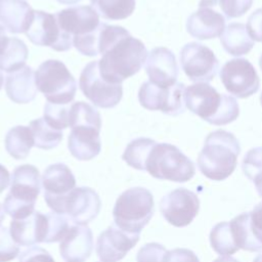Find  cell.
I'll use <instances>...</instances> for the list:
<instances>
[{
	"mask_svg": "<svg viewBox=\"0 0 262 262\" xmlns=\"http://www.w3.org/2000/svg\"><path fill=\"white\" fill-rule=\"evenodd\" d=\"M184 104L188 111L216 126L227 125L239 115L238 103L234 97L220 94L213 86L204 82L185 88Z\"/></svg>",
	"mask_w": 262,
	"mask_h": 262,
	"instance_id": "6da1fadb",
	"label": "cell"
},
{
	"mask_svg": "<svg viewBox=\"0 0 262 262\" xmlns=\"http://www.w3.org/2000/svg\"><path fill=\"white\" fill-rule=\"evenodd\" d=\"M239 152V142L231 132L215 130L205 139L198 157V167L207 178L214 181L224 180L235 170Z\"/></svg>",
	"mask_w": 262,
	"mask_h": 262,
	"instance_id": "7a4b0ae2",
	"label": "cell"
},
{
	"mask_svg": "<svg viewBox=\"0 0 262 262\" xmlns=\"http://www.w3.org/2000/svg\"><path fill=\"white\" fill-rule=\"evenodd\" d=\"M145 45L131 35L113 44L98 60L100 76L110 83L122 84L132 77L146 61Z\"/></svg>",
	"mask_w": 262,
	"mask_h": 262,
	"instance_id": "3957f363",
	"label": "cell"
},
{
	"mask_svg": "<svg viewBox=\"0 0 262 262\" xmlns=\"http://www.w3.org/2000/svg\"><path fill=\"white\" fill-rule=\"evenodd\" d=\"M40 180L39 170L35 166H17L11 174L9 192L4 199V212L12 219H23L34 213L40 193Z\"/></svg>",
	"mask_w": 262,
	"mask_h": 262,
	"instance_id": "277c9868",
	"label": "cell"
},
{
	"mask_svg": "<svg viewBox=\"0 0 262 262\" xmlns=\"http://www.w3.org/2000/svg\"><path fill=\"white\" fill-rule=\"evenodd\" d=\"M155 212L151 192L144 187H132L123 191L116 201L113 218L115 225L129 233L140 234Z\"/></svg>",
	"mask_w": 262,
	"mask_h": 262,
	"instance_id": "5b68a950",
	"label": "cell"
},
{
	"mask_svg": "<svg viewBox=\"0 0 262 262\" xmlns=\"http://www.w3.org/2000/svg\"><path fill=\"white\" fill-rule=\"evenodd\" d=\"M145 171L157 179L186 182L194 176L195 167L177 146L156 143L147 157Z\"/></svg>",
	"mask_w": 262,
	"mask_h": 262,
	"instance_id": "8992f818",
	"label": "cell"
},
{
	"mask_svg": "<svg viewBox=\"0 0 262 262\" xmlns=\"http://www.w3.org/2000/svg\"><path fill=\"white\" fill-rule=\"evenodd\" d=\"M37 89L48 102L68 104L77 91V83L66 64L57 59L43 61L35 73Z\"/></svg>",
	"mask_w": 262,
	"mask_h": 262,
	"instance_id": "52a82bcc",
	"label": "cell"
},
{
	"mask_svg": "<svg viewBox=\"0 0 262 262\" xmlns=\"http://www.w3.org/2000/svg\"><path fill=\"white\" fill-rule=\"evenodd\" d=\"M79 86L84 96L95 106L111 108L116 106L122 99V84L106 82L99 73L98 60L89 62L82 71Z\"/></svg>",
	"mask_w": 262,
	"mask_h": 262,
	"instance_id": "ba28073f",
	"label": "cell"
},
{
	"mask_svg": "<svg viewBox=\"0 0 262 262\" xmlns=\"http://www.w3.org/2000/svg\"><path fill=\"white\" fill-rule=\"evenodd\" d=\"M179 57L183 72L190 81L195 83L212 81L219 70V61L214 52L201 43L185 44Z\"/></svg>",
	"mask_w": 262,
	"mask_h": 262,
	"instance_id": "9c48e42d",
	"label": "cell"
},
{
	"mask_svg": "<svg viewBox=\"0 0 262 262\" xmlns=\"http://www.w3.org/2000/svg\"><path fill=\"white\" fill-rule=\"evenodd\" d=\"M220 80L225 89L237 98H247L256 93L260 79L254 66L246 58H232L220 70Z\"/></svg>",
	"mask_w": 262,
	"mask_h": 262,
	"instance_id": "30bf717a",
	"label": "cell"
},
{
	"mask_svg": "<svg viewBox=\"0 0 262 262\" xmlns=\"http://www.w3.org/2000/svg\"><path fill=\"white\" fill-rule=\"evenodd\" d=\"M183 83L163 88L152 83L144 82L138 91L140 104L149 111H161L170 116H177L184 112V91Z\"/></svg>",
	"mask_w": 262,
	"mask_h": 262,
	"instance_id": "8fae6325",
	"label": "cell"
},
{
	"mask_svg": "<svg viewBox=\"0 0 262 262\" xmlns=\"http://www.w3.org/2000/svg\"><path fill=\"white\" fill-rule=\"evenodd\" d=\"M37 46H48L55 51H67L73 46V37L61 31L54 14L34 10L32 23L25 33Z\"/></svg>",
	"mask_w": 262,
	"mask_h": 262,
	"instance_id": "7c38bea8",
	"label": "cell"
},
{
	"mask_svg": "<svg viewBox=\"0 0 262 262\" xmlns=\"http://www.w3.org/2000/svg\"><path fill=\"white\" fill-rule=\"evenodd\" d=\"M101 208L98 193L90 187H75L60 202L57 213L66 215L73 224L87 225L94 220Z\"/></svg>",
	"mask_w": 262,
	"mask_h": 262,
	"instance_id": "4fadbf2b",
	"label": "cell"
},
{
	"mask_svg": "<svg viewBox=\"0 0 262 262\" xmlns=\"http://www.w3.org/2000/svg\"><path fill=\"white\" fill-rule=\"evenodd\" d=\"M200 209L198 195L186 188H176L160 202V211L170 224L176 227H184L191 223Z\"/></svg>",
	"mask_w": 262,
	"mask_h": 262,
	"instance_id": "5bb4252c",
	"label": "cell"
},
{
	"mask_svg": "<svg viewBox=\"0 0 262 262\" xmlns=\"http://www.w3.org/2000/svg\"><path fill=\"white\" fill-rule=\"evenodd\" d=\"M229 225L238 249L249 252L262 250V202L251 212L235 216Z\"/></svg>",
	"mask_w": 262,
	"mask_h": 262,
	"instance_id": "9a60e30c",
	"label": "cell"
},
{
	"mask_svg": "<svg viewBox=\"0 0 262 262\" xmlns=\"http://www.w3.org/2000/svg\"><path fill=\"white\" fill-rule=\"evenodd\" d=\"M218 0H202L199 9L187 18L188 34L199 40H208L220 37L225 29L224 16L213 7Z\"/></svg>",
	"mask_w": 262,
	"mask_h": 262,
	"instance_id": "2e32d148",
	"label": "cell"
},
{
	"mask_svg": "<svg viewBox=\"0 0 262 262\" xmlns=\"http://www.w3.org/2000/svg\"><path fill=\"white\" fill-rule=\"evenodd\" d=\"M44 200L52 212L57 213L61 200L76 186V178L63 163L49 165L42 175Z\"/></svg>",
	"mask_w": 262,
	"mask_h": 262,
	"instance_id": "e0dca14e",
	"label": "cell"
},
{
	"mask_svg": "<svg viewBox=\"0 0 262 262\" xmlns=\"http://www.w3.org/2000/svg\"><path fill=\"white\" fill-rule=\"evenodd\" d=\"M139 237L138 233H129L116 225H111L98 235L96 254L100 262H118L135 247Z\"/></svg>",
	"mask_w": 262,
	"mask_h": 262,
	"instance_id": "ac0fdd59",
	"label": "cell"
},
{
	"mask_svg": "<svg viewBox=\"0 0 262 262\" xmlns=\"http://www.w3.org/2000/svg\"><path fill=\"white\" fill-rule=\"evenodd\" d=\"M145 71L149 82L159 87L168 88L177 83L178 64L176 57L166 47H156L149 52Z\"/></svg>",
	"mask_w": 262,
	"mask_h": 262,
	"instance_id": "d6986e66",
	"label": "cell"
},
{
	"mask_svg": "<svg viewBox=\"0 0 262 262\" xmlns=\"http://www.w3.org/2000/svg\"><path fill=\"white\" fill-rule=\"evenodd\" d=\"M49 221L47 214L34 211L23 219H13L9 231L13 241L21 247H29L39 243H46L48 237Z\"/></svg>",
	"mask_w": 262,
	"mask_h": 262,
	"instance_id": "ffe728a7",
	"label": "cell"
},
{
	"mask_svg": "<svg viewBox=\"0 0 262 262\" xmlns=\"http://www.w3.org/2000/svg\"><path fill=\"white\" fill-rule=\"evenodd\" d=\"M92 250L93 235L87 225L72 224L59 244V253L66 262H85Z\"/></svg>",
	"mask_w": 262,
	"mask_h": 262,
	"instance_id": "44dd1931",
	"label": "cell"
},
{
	"mask_svg": "<svg viewBox=\"0 0 262 262\" xmlns=\"http://www.w3.org/2000/svg\"><path fill=\"white\" fill-rule=\"evenodd\" d=\"M54 15L61 31L73 38L92 32L100 24L97 12L93 7L86 5L69 7Z\"/></svg>",
	"mask_w": 262,
	"mask_h": 262,
	"instance_id": "7402d4cb",
	"label": "cell"
},
{
	"mask_svg": "<svg viewBox=\"0 0 262 262\" xmlns=\"http://www.w3.org/2000/svg\"><path fill=\"white\" fill-rule=\"evenodd\" d=\"M71 129L68 137V148L74 158L79 161H89L100 152L99 132L101 127L76 125Z\"/></svg>",
	"mask_w": 262,
	"mask_h": 262,
	"instance_id": "603a6c76",
	"label": "cell"
},
{
	"mask_svg": "<svg viewBox=\"0 0 262 262\" xmlns=\"http://www.w3.org/2000/svg\"><path fill=\"white\" fill-rule=\"evenodd\" d=\"M33 16L34 9L26 0H0V23L9 33H26Z\"/></svg>",
	"mask_w": 262,
	"mask_h": 262,
	"instance_id": "cb8c5ba5",
	"label": "cell"
},
{
	"mask_svg": "<svg viewBox=\"0 0 262 262\" xmlns=\"http://www.w3.org/2000/svg\"><path fill=\"white\" fill-rule=\"evenodd\" d=\"M5 91L9 99L15 103H29L37 95L35 74L31 67L9 73L5 79Z\"/></svg>",
	"mask_w": 262,
	"mask_h": 262,
	"instance_id": "d4e9b609",
	"label": "cell"
},
{
	"mask_svg": "<svg viewBox=\"0 0 262 262\" xmlns=\"http://www.w3.org/2000/svg\"><path fill=\"white\" fill-rule=\"evenodd\" d=\"M220 42L224 50L233 56L247 54L254 47V41L249 36L247 27L241 23L229 24L220 36Z\"/></svg>",
	"mask_w": 262,
	"mask_h": 262,
	"instance_id": "484cf974",
	"label": "cell"
},
{
	"mask_svg": "<svg viewBox=\"0 0 262 262\" xmlns=\"http://www.w3.org/2000/svg\"><path fill=\"white\" fill-rule=\"evenodd\" d=\"M5 149L15 160L26 159L33 146H35L34 136L30 127L15 126L11 128L5 136Z\"/></svg>",
	"mask_w": 262,
	"mask_h": 262,
	"instance_id": "4316f807",
	"label": "cell"
},
{
	"mask_svg": "<svg viewBox=\"0 0 262 262\" xmlns=\"http://www.w3.org/2000/svg\"><path fill=\"white\" fill-rule=\"evenodd\" d=\"M29 50L25 42L18 38H8L7 44L0 53V70L6 73L15 72L25 67Z\"/></svg>",
	"mask_w": 262,
	"mask_h": 262,
	"instance_id": "83f0119b",
	"label": "cell"
},
{
	"mask_svg": "<svg viewBox=\"0 0 262 262\" xmlns=\"http://www.w3.org/2000/svg\"><path fill=\"white\" fill-rule=\"evenodd\" d=\"M93 9L104 19L122 20L135 9V0H90Z\"/></svg>",
	"mask_w": 262,
	"mask_h": 262,
	"instance_id": "f1b7e54d",
	"label": "cell"
},
{
	"mask_svg": "<svg viewBox=\"0 0 262 262\" xmlns=\"http://www.w3.org/2000/svg\"><path fill=\"white\" fill-rule=\"evenodd\" d=\"M156 143L157 142L150 138H135L127 144L122 159L130 167L136 170L144 171L147 157Z\"/></svg>",
	"mask_w": 262,
	"mask_h": 262,
	"instance_id": "f546056e",
	"label": "cell"
},
{
	"mask_svg": "<svg viewBox=\"0 0 262 262\" xmlns=\"http://www.w3.org/2000/svg\"><path fill=\"white\" fill-rule=\"evenodd\" d=\"M35 146L41 149L56 147L62 139V131L50 127L43 118L36 119L30 123Z\"/></svg>",
	"mask_w": 262,
	"mask_h": 262,
	"instance_id": "4dcf8cb0",
	"label": "cell"
},
{
	"mask_svg": "<svg viewBox=\"0 0 262 262\" xmlns=\"http://www.w3.org/2000/svg\"><path fill=\"white\" fill-rule=\"evenodd\" d=\"M210 243L213 250L220 256H230L239 249L235 245L229 222L217 223L210 232Z\"/></svg>",
	"mask_w": 262,
	"mask_h": 262,
	"instance_id": "1f68e13d",
	"label": "cell"
},
{
	"mask_svg": "<svg viewBox=\"0 0 262 262\" xmlns=\"http://www.w3.org/2000/svg\"><path fill=\"white\" fill-rule=\"evenodd\" d=\"M69 111L70 107L67 104L47 102L44 106L43 119L50 127L61 131L69 127Z\"/></svg>",
	"mask_w": 262,
	"mask_h": 262,
	"instance_id": "d6a6232c",
	"label": "cell"
},
{
	"mask_svg": "<svg viewBox=\"0 0 262 262\" xmlns=\"http://www.w3.org/2000/svg\"><path fill=\"white\" fill-rule=\"evenodd\" d=\"M18 254V245L11 237L9 229L0 226V262H9L16 258Z\"/></svg>",
	"mask_w": 262,
	"mask_h": 262,
	"instance_id": "836d02e7",
	"label": "cell"
},
{
	"mask_svg": "<svg viewBox=\"0 0 262 262\" xmlns=\"http://www.w3.org/2000/svg\"><path fill=\"white\" fill-rule=\"evenodd\" d=\"M244 174L252 180L253 177L262 171V147L251 148L244 157L242 163Z\"/></svg>",
	"mask_w": 262,
	"mask_h": 262,
	"instance_id": "e575fe53",
	"label": "cell"
},
{
	"mask_svg": "<svg viewBox=\"0 0 262 262\" xmlns=\"http://www.w3.org/2000/svg\"><path fill=\"white\" fill-rule=\"evenodd\" d=\"M167 252L168 251L163 245L148 243L138 250L136 262H163Z\"/></svg>",
	"mask_w": 262,
	"mask_h": 262,
	"instance_id": "d590c367",
	"label": "cell"
},
{
	"mask_svg": "<svg viewBox=\"0 0 262 262\" xmlns=\"http://www.w3.org/2000/svg\"><path fill=\"white\" fill-rule=\"evenodd\" d=\"M254 0H218L219 6L228 18L244 15L253 4Z\"/></svg>",
	"mask_w": 262,
	"mask_h": 262,
	"instance_id": "8d00e7d4",
	"label": "cell"
},
{
	"mask_svg": "<svg viewBox=\"0 0 262 262\" xmlns=\"http://www.w3.org/2000/svg\"><path fill=\"white\" fill-rule=\"evenodd\" d=\"M18 262H55L48 251L41 247H31L19 254Z\"/></svg>",
	"mask_w": 262,
	"mask_h": 262,
	"instance_id": "74e56055",
	"label": "cell"
},
{
	"mask_svg": "<svg viewBox=\"0 0 262 262\" xmlns=\"http://www.w3.org/2000/svg\"><path fill=\"white\" fill-rule=\"evenodd\" d=\"M247 31L253 41L262 42V8L256 9L247 21Z\"/></svg>",
	"mask_w": 262,
	"mask_h": 262,
	"instance_id": "f35d334b",
	"label": "cell"
},
{
	"mask_svg": "<svg viewBox=\"0 0 262 262\" xmlns=\"http://www.w3.org/2000/svg\"><path fill=\"white\" fill-rule=\"evenodd\" d=\"M163 262H200V260L191 250L176 248L167 252Z\"/></svg>",
	"mask_w": 262,
	"mask_h": 262,
	"instance_id": "ab89813d",
	"label": "cell"
},
{
	"mask_svg": "<svg viewBox=\"0 0 262 262\" xmlns=\"http://www.w3.org/2000/svg\"><path fill=\"white\" fill-rule=\"evenodd\" d=\"M10 181V175L8 170L0 164V193L7 188Z\"/></svg>",
	"mask_w": 262,
	"mask_h": 262,
	"instance_id": "60d3db41",
	"label": "cell"
},
{
	"mask_svg": "<svg viewBox=\"0 0 262 262\" xmlns=\"http://www.w3.org/2000/svg\"><path fill=\"white\" fill-rule=\"evenodd\" d=\"M251 181L254 183L257 192H258L259 195L262 198V171H260L259 173H257V174L253 177V179H252Z\"/></svg>",
	"mask_w": 262,
	"mask_h": 262,
	"instance_id": "b9f144b4",
	"label": "cell"
},
{
	"mask_svg": "<svg viewBox=\"0 0 262 262\" xmlns=\"http://www.w3.org/2000/svg\"><path fill=\"white\" fill-rule=\"evenodd\" d=\"M7 41H8V37L6 36L5 28L0 25V53L3 51L5 45L7 44Z\"/></svg>",
	"mask_w": 262,
	"mask_h": 262,
	"instance_id": "7bdbcfd3",
	"label": "cell"
},
{
	"mask_svg": "<svg viewBox=\"0 0 262 262\" xmlns=\"http://www.w3.org/2000/svg\"><path fill=\"white\" fill-rule=\"evenodd\" d=\"M213 262H239L237 259L230 257V256H222L215 259Z\"/></svg>",
	"mask_w": 262,
	"mask_h": 262,
	"instance_id": "ee69618b",
	"label": "cell"
},
{
	"mask_svg": "<svg viewBox=\"0 0 262 262\" xmlns=\"http://www.w3.org/2000/svg\"><path fill=\"white\" fill-rule=\"evenodd\" d=\"M58 3L60 4H66V5H70V4H76L82 0H56Z\"/></svg>",
	"mask_w": 262,
	"mask_h": 262,
	"instance_id": "f6af8a7d",
	"label": "cell"
},
{
	"mask_svg": "<svg viewBox=\"0 0 262 262\" xmlns=\"http://www.w3.org/2000/svg\"><path fill=\"white\" fill-rule=\"evenodd\" d=\"M3 219H4V209H3L2 205L0 204V226H1V223H2Z\"/></svg>",
	"mask_w": 262,
	"mask_h": 262,
	"instance_id": "bcb514c9",
	"label": "cell"
},
{
	"mask_svg": "<svg viewBox=\"0 0 262 262\" xmlns=\"http://www.w3.org/2000/svg\"><path fill=\"white\" fill-rule=\"evenodd\" d=\"M253 262H262V254L258 255V256L254 259V261H253Z\"/></svg>",
	"mask_w": 262,
	"mask_h": 262,
	"instance_id": "7dc6e473",
	"label": "cell"
},
{
	"mask_svg": "<svg viewBox=\"0 0 262 262\" xmlns=\"http://www.w3.org/2000/svg\"><path fill=\"white\" fill-rule=\"evenodd\" d=\"M2 85H3V75H2V73L0 72V90H1V88H2Z\"/></svg>",
	"mask_w": 262,
	"mask_h": 262,
	"instance_id": "c3c4849f",
	"label": "cell"
},
{
	"mask_svg": "<svg viewBox=\"0 0 262 262\" xmlns=\"http://www.w3.org/2000/svg\"><path fill=\"white\" fill-rule=\"evenodd\" d=\"M259 67H260V69H261V71H262V53H261V56H260V58H259Z\"/></svg>",
	"mask_w": 262,
	"mask_h": 262,
	"instance_id": "681fc988",
	"label": "cell"
},
{
	"mask_svg": "<svg viewBox=\"0 0 262 262\" xmlns=\"http://www.w3.org/2000/svg\"><path fill=\"white\" fill-rule=\"evenodd\" d=\"M260 102H261V105H262V94H261V96H260Z\"/></svg>",
	"mask_w": 262,
	"mask_h": 262,
	"instance_id": "f907efd6",
	"label": "cell"
}]
</instances>
